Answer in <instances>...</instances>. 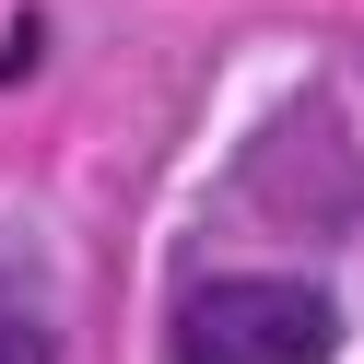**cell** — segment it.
<instances>
[{"mask_svg":"<svg viewBox=\"0 0 364 364\" xmlns=\"http://www.w3.org/2000/svg\"><path fill=\"white\" fill-rule=\"evenodd\" d=\"M329 353H341V306L294 270L188 282L165 317V364H329Z\"/></svg>","mask_w":364,"mask_h":364,"instance_id":"6da1fadb","label":"cell"},{"mask_svg":"<svg viewBox=\"0 0 364 364\" xmlns=\"http://www.w3.org/2000/svg\"><path fill=\"white\" fill-rule=\"evenodd\" d=\"M0 364H59V329H48L24 270H0Z\"/></svg>","mask_w":364,"mask_h":364,"instance_id":"7a4b0ae2","label":"cell"}]
</instances>
